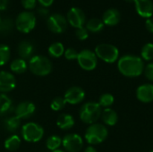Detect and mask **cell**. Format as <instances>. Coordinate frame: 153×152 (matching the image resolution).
Returning a JSON list of instances; mask_svg holds the SVG:
<instances>
[{"mask_svg":"<svg viewBox=\"0 0 153 152\" xmlns=\"http://www.w3.org/2000/svg\"><path fill=\"white\" fill-rule=\"evenodd\" d=\"M4 125H5V128L9 132L13 133V132H15L20 127V125H21V119L18 118L16 116L9 117L8 119L5 120Z\"/></svg>","mask_w":153,"mask_h":152,"instance_id":"26","label":"cell"},{"mask_svg":"<svg viewBox=\"0 0 153 152\" xmlns=\"http://www.w3.org/2000/svg\"><path fill=\"white\" fill-rule=\"evenodd\" d=\"M37 1L42 5V7H45V8L52 5V4L54 2V0H37Z\"/></svg>","mask_w":153,"mask_h":152,"instance_id":"38","label":"cell"},{"mask_svg":"<svg viewBox=\"0 0 153 152\" xmlns=\"http://www.w3.org/2000/svg\"><path fill=\"white\" fill-rule=\"evenodd\" d=\"M144 62L142 57L134 55H126L118 59V71L126 77L134 78L140 76L144 71Z\"/></svg>","mask_w":153,"mask_h":152,"instance_id":"1","label":"cell"},{"mask_svg":"<svg viewBox=\"0 0 153 152\" xmlns=\"http://www.w3.org/2000/svg\"><path fill=\"white\" fill-rule=\"evenodd\" d=\"M145 27L147 29L148 31L153 33V18L151 17V18H148L145 22Z\"/></svg>","mask_w":153,"mask_h":152,"instance_id":"37","label":"cell"},{"mask_svg":"<svg viewBox=\"0 0 153 152\" xmlns=\"http://www.w3.org/2000/svg\"><path fill=\"white\" fill-rule=\"evenodd\" d=\"M136 98L143 103H151L153 101V84L145 83L139 86L136 90Z\"/></svg>","mask_w":153,"mask_h":152,"instance_id":"13","label":"cell"},{"mask_svg":"<svg viewBox=\"0 0 153 152\" xmlns=\"http://www.w3.org/2000/svg\"><path fill=\"white\" fill-rule=\"evenodd\" d=\"M108 135L107 127L102 124H92L85 132V140L89 144H100L103 142Z\"/></svg>","mask_w":153,"mask_h":152,"instance_id":"3","label":"cell"},{"mask_svg":"<svg viewBox=\"0 0 153 152\" xmlns=\"http://www.w3.org/2000/svg\"><path fill=\"white\" fill-rule=\"evenodd\" d=\"M151 152H153V151H151Z\"/></svg>","mask_w":153,"mask_h":152,"instance_id":"45","label":"cell"},{"mask_svg":"<svg viewBox=\"0 0 153 152\" xmlns=\"http://www.w3.org/2000/svg\"><path fill=\"white\" fill-rule=\"evenodd\" d=\"M14 24L15 23H13L12 18H4V20H2V22L0 24V33L4 35L9 34L13 30Z\"/></svg>","mask_w":153,"mask_h":152,"instance_id":"27","label":"cell"},{"mask_svg":"<svg viewBox=\"0 0 153 152\" xmlns=\"http://www.w3.org/2000/svg\"><path fill=\"white\" fill-rule=\"evenodd\" d=\"M56 125L62 130H69L74 125V119L71 115L63 114L58 116Z\"/></svg>","mask_w":153,"mask_h":152,"instance_id":"20","label":"cell"},{"mask_svg":"<svg viewBox=\"0 0 153 152\" xmlns=\"http://www.w3.org/2000/svg\"><path fill=\"white\" fill-rule=\"evenodd\" d=\"M84 152H98V151H97V150H96L94 147H92V146H89V147H87V148L85 149Z\"/></svg>","mask_w":153,"mask_h":152,"instance_id":"40","label":"cell"},{"mask_svg":"<svg viewBox=\"0 0 153 152\" xmlns=\"http://www.w3.org/2000/svg\"><path fill=\"white\" fill-rule=\"evenodd\" d=\"M85 28L88 30V31L96 33V32H100V31H101L103 30L104 23H103L102 20H100V19L91 18L87 22Z\"/></svg>","mask_w":153,"mask_h":152,"instance_id":"21","label":"cell"},{"mask_svg":"<svg viewBox=\"0 0 153 152\" xmlns=\"http://www.w3.org/2000/svg\"><path fill=\"white\" fill-rule=\"evenodd\" d=\"M39 13L40 14L45 15V14H47V13H48V11L45 7H43V8H39Z\"/></svg>","mask_w":153,"mask_h":152,"instance_id":"41","label":"cell"},{"mask_svg":"<svg viewBox=\"0 0 153 152\" xmlns=\"http://www.w3.org/2000/svg\"><path fill=\"white\" fill-rule=\"evenodd\" d=\"M85 98V92L84 90L77 86L71 87L68 89L65 94V99L66 103H69L71 105H76L81 103Z\"/></svg>","mask_w":153,"mask_h":152,"instance_id":"12","label":"cell"},{"mask_svg":"<svg viewBox=\"0 0 153 152\" xmlns=\"http://www.w3.org/2000/svg\"><path fill=\"white\" fill-rule=\"evenodd\" d=\"M77 62L83 70L92 71L98 65V57L95 52L89 49H84L78 54Z\"/></svg>","mask_w":153,"mask_h":152,"instance_id":"8","label":"cell"},{"mask_svg":"<svg viewBox=\"0 0 153 152\" xmlns=\"http://www.w3.org/2000/svg\"><path fill=\"white\" fill-rule=\"evenodd\" d=\"M121 19V14L119 11L116 8H109L108 9L103 16H102V22L104 24L108 26H115L118 24Z\"/></svg>","mask_w":153,"mask_h":152,"instance_id":"17","label":"cell"},{"mask_svg":"<svg viewBox=\"0 0 153 152\" xmlns=\"http://www.w3.org/2000/svg\"><path fill=\"white\" fill-rule=\"evenodd\" d=\"M35 105L30 101H23L20 103L15 108V116L20 119L30 117L35 112Z\"/></svg>","mask_w":153,"mask_h":152,"instance_id":"15","label":"cell"},{"mask_svg":"<svg viewBox=\"0 0 153 152\" xmlns=\"http://www.w3.org/2000/svg\"><path fill=\"white\" fill-rule=\"evenodd\" d=\"M33 52H34V47L30 41L23 40L20 42V44L18 45V54L22 59L30 58Z\"/></svg>","mask_w":153,"mask_h":152,"instance_id":"19","label":"cell"},{"mask_svg":"<svg viewBox=\"0 0 153 152\" xmlns=\"http://www.w3.org/2000/svg\"><path fill=\"white\" fill-rule=\"evenodd\" d=\"M142 59L145 61H151L153 59V44L147 43L145 44L141 51Z\"/></svg>","mask_w":153,"mask_h":152,"instance_id":"30","label":"cell"},{"mask_svg":"<svg viewBox=\"0 0 153 152\" xmlns=\"http://www.w3.org/2000/svg\"><path fill=\"white\" fill-rule=\"evenodd\" d=\"M21 144V139L17 135H12L4 142V148L10 151H16Z\"/></svg>","mask_w":153,"mask_h":152,"instance_id":"25","label":"cell"},{"mask_svg":"<svg viewBox=\"0 0 153 152\" xmlns=\"http://www.w3.org/2000/svg\"><path fill=\"white\" fill-rule=\"evenodd\" d=\"M37 0H22V4L26 10H32L36 7Z\"/></svg>","mask_w":153,"mask_h":152,"instance_id":"36","label":"cell"},{"mask_svg":"<svg viewBox=\"0 0 153 152\" xmlns=\"http://www.w3.org/2000/svg\"><path fill=\"white\" fill-rule=\"evenodd\" d=\"M29 68L32 73L39 76H45L51 72L52 64L46 56H35L30 58L29 62Z\"/></svg>","mask_w":153,"mask_h":152,"instance_id":"4","label":"cell"},{"mask_svg":"<svg viewBox=\"0 0 153 152\" xmlns=\"http://www.w3.org/2000/svg\"><path fill=\"white\" fill-rule=\"evenodd\" d=\"M95 54L97 57L100 58L106 63L113 64L118 60L119 50L118 48L111 44L102 43L95 47Z\"/></svg>","mask_w":153,"mask_h":152,"instance_id":"5","label":"cell"},{"mask_svg":"<svg viewBox=\"0 0 153 152\" xmlns=\"http://www.w3.org/2000/svg\"><path fill=\"white\" fill-rule=\"evenodd\" d=\"M52 152H65V151H61V150H56V151H52Z\"/></svg>","mask_w":153,"mask_h":152,"instance_id":"43","label":"cell"},{"mask_svg":"<svg viewBox=\"0 0 153 152\" xmlns=\"http://www.w3.org/2000/svg\"><path fill=\"white\" fill-rule=\"evenodd\" d=\"M2 20H3V19H2L1 16H0V24H1V22H2Z\"/></svg>","mask_w":153,"mask_h":152,"instance_id":"44","label":"cell"},{"mask_svg":"<svg viewBox=\"0 0 153 152\" xmlns=\"http://www.w3.org/2000/svg\"><path fill=\"white\" fill-rule=\"evenodd\" d=\"M14 76L8 72H0V92H9L15 88Z\"/></svg>","mask_w":153,"mask_h":152,"instance_id":"14","label":"cell"},{"mask_svg":"<svg viewBox=\"0 0 153 152\" xmlns=\"http://www.w3.org/2000/svg\"><path fill=\"white\" fill-rule=\"evenodd\" d=\"M102 109L97 102H87L83 104L80 109L81 120L89 125L95 124L101 116Z\"/></svg>","mask_w":153,"mask_h":152,"instance_id":"2","label":"cell"},{"mask_svg":"<svg viewBox=\"0 0 153 152\" xmlns=\"http://www.w3.org/2000/svg\"><path fill=\"white\" fill-rule=\"evenodd\" d=\"M66 20H67V22L71 26L78 29V28L83 27L86 22V16H85L84 12L82 9L78 7H73L68 11Z\"/></svg>","mask_w":153,"mask_h":152,"instance_id":"11","label":"cell"},{"mask_svg":"<svg viewBox=\"0 0 153 152\" xmlns=\"http://www.w3.org/2000/svg\"><path fill=\"white\" fill-rule=\"evenodd\" d=\"M135 8L139 15L151 18L153 15V3L152 0H136Z\"/></svg>","mask_w":153,"mask_h":152,"instance_id":"16","label":"cell"},{"mask_svg":"<svg viewBox=\"0 0 153 152\" xmlns=\"http://www.w3.org/2000/svg\"><path fill=\"white\" fill-rule=\"evenodd\" d=\"M75 35L77 39H79L80 40H85L89 37V31L85 27H81V28L76 29Z\"/></svg>","mask_w":153,"mask_h":152,"instance_id":"33","label":"cell"},{"mask_svg":"<svg viewBox=\"0 0 153 152\" xmlns=\"http://www.w3.org/2000/svg\"><path fill=\"white\" fill-rule=\"evenodd\" d=\"M62 144L65 150L68 152L80 151L83 146V141L79 134L71 133L65 136L62 140Z\"/></svg>","mask_w":153,"mask_h":152,"instance_id":"10","label":"cell"},{"mask_svg":"<svg viewBox=\"0 0 153 152\" xmlns=\"http://www.w3.org/2000/svg\"><path fill=\"white\" fill-rule=\"evenodd\" d=\"M100 117H101L102 121L104 122V124L107 125H109V126L116 125L117 123V120H118V116H117V112L109 108L102 110Z\"/></svg>","mask_w":153,"mask_h":152,"instance_id":"18","label":"cell"},{"mask_svg":"<svg viewBox=\"0 0 153 152\" xmlns=\"http://www.w3.org/2000/svg\"><path fill=\"white\" fill-rule=\"evenodd\" d=\"M65 105H66L65 99L64 98L58 97V98H56L53 99L50 107L54 111H59V110H62L65 107Z\"/></svg>","mask_w":153,"mask_h":152,"instance_id":"32","label":"cell"},{"mask_svg":"<svg viewBox=\"0 0 153 152\" xmlns=\"http://www.w3.org/2000/svg\"><path fill=\"white\" fill-rule=\"evenodd\" d=\"M67 23L66 18L60 13L51 14L47 21V26L48 30L54 33L64 32L67 28Z\"/></svg>","mask_w":153,"mask_h":152,"instance_id":"9","label":"cell"},{"mask_svg":"<svg viewBox=\"0 0 153 152\" xmlns=\"http://www.w3.org/2000/svg\"><path fill=\"white\" fill-rule=\"evenodd\" d=\"M114 101H115V99L113 95H111L110 93H104L100 97L99 105L101 108H108L114 104Z\"/></svg>","mask_w":153,"mask_h":152,"instance_id":"29","label":"cell"},{"mask_svg":"<svg viewBox=\"0 0 153 152\" xmlns=\"http://www.w3.org/2000/svg\"><path fill=\"white\" fill-rule=\"evenodd\" d=\"M62 144V140L59 136H56V135H53V136H50L49 138H48L47 142H46V145H47V148L49 150V151H56L57 150L60 145Z\"/></svg>","mask_w":153,"mask_h":152,"instance_id":"28","label":"cell"},{"mask_svg":"<svg viewBox=\"0 0 153 152\" xmlns=\"http://www.w3.org/2000/svg\"><path fill=\"white\" fill-rule=\"evenodd\" d=\"M9 0H0V11H3L7 8Z\"/></svg>","mask_w":153,"mask_h":152,"instance_id":"39","label":"cell"},{"mask_svg":"<svg viewBox=\"0 0 153 152\" xmlns=\"http://www.w3.org/2000/svg\"><path fill=\"white\" fill-rule=\"evenodd\" d=\"M13 103L9 97L5 94H0V116L7 114L12 108Z\"/></svg>","mask_w":153,"mask_h":152,"instance_id":"22","label":"cell"},{"mask_svg":"<svg viewBox=\"0 0 153 152\" xmlns=\"http://www.w3.org/2000/svg\"><path fill=\"white\" fill-rule=\"evenodd\" d=\"M43 128L36 123H28L22 128V135L26 142H37L43 137Z\"/></svg>","mask_w":153,"mask_h":152,"instance_id":"7","label":"cell"},{"mask_svg":"<svg viewBox=\"0 0 153 152\" xmlns=\"http://www.w3.org/2000/svg\"><path fill=\"white\" fill-rule=\"evenodd\" d=\"M65 56L66 59L68 60H74V59H77V56H78V52L74 49V48H72V47H69L67 48L65 51Z\"/></svg>","mask_w":153,"mask_h":152,"instance_id":"34","label":"cell"},{"mask_svg":"<svg viewBox=\"0 0 153 152\" xmlns=\"http://www.w3.org/2000/svg\"><path fill=\"white\" fill-rule=\"evenodd\" d=\"M11 56V51L8 46L0 44V66L5 65Z\"/></svg>","mask_w":153,"mask_h":152,"instance_id":"31","label":"cell"},{"mask_svg":"<svg viewBox=\"0 0 153 152\" xmlns=\"http://www.w3.org/2000/svg\"><path fill=\"white\" fill-rule=\"evenodd\" d=\"M65 53V47L62 43L60 42H55L51 44L48 47V54L52 57H60L64 55Z\"/></svg>","mask_w":153,"mask_h":152,"instance_id":"24","label":"cell"},{"mask_svg":"<svg viewBox=\"0 0 153 152\" xmlns=\"http://www.w3.org/2000/svg\"><path fill=\"white\" fill-rule=\"evenodd\" d=\"M10 68L15 73H23L27 70V63L24 59L18 58L12 62Z\"/></svg>","mask_w":153,"mask_h":152,"instance_id":"23","label":"cell"},{"mask_svg":"<svg viewBox=\"0 0 153 152\" xmlns=\"http://www.w3.org/2000/svg\"><path fill=\"white\" fill-rule=\"evenodd\" d=\"M16 29L22 33L30 32L36 26V17L33 13L25 11L20 13L15 19Z\"/></svg>","mask_w":153,"mask_h":152,"instance_id":"6","label":"cell"},{"mask_svg":"<svg viewBox=\"0 0 153 152\" xmlns=\"http://www.w3.org/2000/svg\"><path fill=\"white\" fill-rule=\"evenodd\" d=\"M144 75L145 77L151 81V82H153V63H150L149 65H147V66L144 67Z\"/></svg>","mask_w":153,"mask_h":152,"instance_id":"35","label":"cell"},{"mask_svg":"<svg viewBox=\"0 0 153 152\" xmlns=\"http://www.w3.org/2000/svg\"><path fill=\"white\" fill-rule=\"evenodd\" d=\"M125 1L127 2V3H134V4L136 2V0H125Z\"/></svg>","mask_w":153,"mask_h":152,"instance_id":"42","label":"cell"}]
</instances>
